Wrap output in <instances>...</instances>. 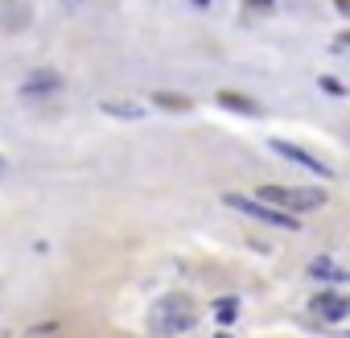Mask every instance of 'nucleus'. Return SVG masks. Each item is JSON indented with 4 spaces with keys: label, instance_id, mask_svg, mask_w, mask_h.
I'll list each match as a JSON object with an SVG mask.
<instances>
[{
    "label": "nucleus",
    "instance_id": "obj_10",
    "mask_svg": "<svg viewBox=\"0 0 350 338\" xmlns=\"http://www.w3.org/2000/svg\"><path fill=\"white\" fill-rule=\"evenodd\" d=\"M103 112L107 116H116V120H140L144 112H140V103H120V99H107L103 103Z\"/></svg>",
    "mask_w": 350,
    "mask_h": 338
},
{
    "label": "nucleus",
    "instance_id": "obj_12",
    "mask_svg": "<svg viewBox=\"0 0 350 338\" xmlns=\"http://www.w3.org/2000/svg\"><path fill=\"white\" fill-rule=\"evenodd\" d=\"M272 9H276V0H243V13H252V17H264Z\"/></svg>",
    "mask_w": 350,
    "mask_h": 338
},
{
    "label": "nucleus",
    "instance_id": "obj_17",
    "mask_svg": "<svg viewBox=\"0 0 350 338\" xmlns=\"http://www.w3.org/2000/svg\"><path fill=\"white\" fill-rule=\"evenodd\" d=\"M219 338H231V334H219Z\"/></svg>",
    "mask_w": 350,
    "mask_h": 338
},
{
    "label": "nucleus",
    "instance_id": "obj_18",
    "mask_svg": "<svg viewBox=\"0 0 350 338\" xmlns=\"http://www.w3.org/2000/svg\"><path fill=\"white\" fill-rule=\"evenodd\" d=\"M198 5H206V0H198Z\"/></svg>",
    "mask_w": 350,
    "mask_h": 338
},
{
    "label": "nucleus",
    "instance_id": "obj_4",
    "mask_svg": "<svg viewBox=\"0 0 350 338\" xmlns=\"http://www.w3.org/2000/svg\"><path fill=\"white\" fill-rule=\"evenodd\" d=\"M309 309H313L317 322H342V317L350 313V301H346L342 293H317V297L309 301Z\"/></svg>",
    "mask_w": 350,
    "mask_h": 338
},
{
    "label": "nucleus",
    "instance_id": "obj_8",
    "mask_svg": "<svg viewBox=\"0 0 350 338\" xmlns=\"http://www.w3.org/2000/svg\"><path fill=\"white\" fill-rule=\"evenodd\" d=\"M309 276H317V281H350V272H342L334 260H325V256H317L313 264H309Z\"/></svg>",
    "mask_w": 350,
    "mask_h": 338
},
{
    "label": "nucleus",
    "instance_id": "obj_7",
    "mask_svg": "<svg viewBox=\"0 0 350 338\" xmlns=\"http://www.w3.org/2000/svg\"><path fill=\"white\" fill-rule=\"evenodd\" d=\"M58 87H62V79H58L54 70H33L21 91H25V95H38V91H58Z\"/></svg>",
    "mask_w": 350,
    "mask_h": 338
},
{
    "label": "nucleus",
    "instance_id": "obj_3",
    "mask_svg": "<svg viewBox=\"0 0 350 338\" xmlns=\"http://www.w3.org/2000/svg\"><path fill=\"white\" fill-rule=\"evenodd\" d=\"M223 203H227L231 211H243L247 219H264V223H272V227H284V231H297V227H301V219H297V215H288V211H276V207H268V203H260V198L223 194Z\"/></svg>",
    "mask_w": 350,
    "mask_h": 338
},
{
    "label": "nucleus",
    "instance_id": "obj_9",
    "mask_svg": "<svg viewBox=\"0 0 350 338\" xmlns=\"http://www.w3.org/2000/svg\"><path fill=\"white\" fill-rule=\"evenodd\" d=\"M152 103H157V107H165V112H194V99L173 95V91H157V95H152Z\"/></svg>",
    "mask_w": 350,
    "mask_h": 338
},
{
    "label": "nucleus",
    "instance_id": "obj_2",
    "mask_svg": "<svg viewBox=\"0 0 350 338\" xmlns=\"http://www.w3.org/2000/svg\"><path fill=\"white\" fill-rule=\"evenodd\" d=\"M260 203L280 207V211H317V207H325V190H317V186H264Z\"/></svg>",
    "mask_w": 350,
    "mask_h": 338
},
{
    "label": "nucleus",
    "instance_id": "obj_14",
    "mask_svg": "<svg viewBox=\"0 0 350 338\" xmlns=\"http://www.w3.org/2000/svg\"><path fill=\"white\" fill-rule=\"evenodd\" d=\"M334 50H350V34H338L334 38Z\"/></svg>",
    "mask_w": 350,
    "mask_h": 338
},
{
    "label": "nucleus",
    "instance_id": "obj_11",
    "mask_svg": "<svg viewBox=\"0 0 350 338\" xmlns=\"http://www.w3.org/2000/svg\"><path fill=\"white\" fill-rule=\"evenodd\" d=\"M215 317H219L223 326H231V322L239 317V301H235V297H223V301H215Z\"/></svg>",
    "mask_w": 350,
    "mask_h": 338
},
{
    "label": "nucleus",
    "instance_id": "obj_16",
    "mask_svg": "<svg viewBox=\"0 0 350 338\" xmlns=\"http://www.w3.org/2000/svg\"><path fill=\"white\" fill-rule=\"evenodd\" d=\"M70 5H83V0H70Z\"/></svg>",
    "mask_w": 350,
    "mask_h": 338
},
{
    "label": "nucleus",
    "instance_id": "obj_1",
    "mask_svg": "<svg viewBox=\"0 0 350 338\" xmlns=\"http://www.w3.org/2000/svg\"><path fill=\"white\" fill-rule=\"evenodd\" d=\"M198 322V305H194V297H186V293H165L157 305H152V313H148V326H152V334H186L190 326Z\"/></svg>",
    "mask_w": 350,
    "mask_h": 338
},
{
    "label": "nucleus",
    "instance_id": "obj_6",
    "mask_svg": "<svg viewBox=\"0 0 350 338\" xmlns=\"http://www.w3.org/2000/svg\"><path fill=\"white\" fill-rule=\"evenodd\" d=\"M219 103L231 107V112H239V116H260V103L247 99V95H239V91H219Z\"/></svg>",
    "mask_w": 350,
    "mask_h": 338
},
{
    "label": "nucleus",
    "instance_id": "obj_5",
    "mask_svg": "<svg viewBox=\"0 0 350 338\" xmlns=\"http://www.w3.org/2000/svg\"><path fill=\"white\" fill-rule=\"evenodd\" d=\"M272 148H276L280 157H288V161H297V165H305V169H313V174H317V178H334L325 161H317L313 153H305V148H297V144H288V140H272Z\"/></svg>",
    "mask_w": 350,
    "mask_h": 338
},
{
    "label": "nucleus",
    "instance_id": "obj_15",
    "mask_svg": "<svg viewBox=\"0 0 350 338\" xmlns=\"http://www.w3.org/2000/svg\"><path fill=\"white\" fill-rule=\"evenodd\" d=\"M334 9H338L342 17H350V0H334Z\"/></svg>",
    "mask_w": 350,
    "mask_h": 338
},
{
    "label": "nucleus",
    "instance_id": "obj_13",
    "mask_svg": "<svg viewBox=\"0 0 350 338\" xmlns=\"http://www.w3.org/2000/svg\"><path fill=\"white\" fill-rule=\"evenodd\" d=\"M321 91H334V95H342V83H334V79H321Z\"/></svg>",
    "mask_w": 350,
    "mask_h": 338
}]
</instances>
